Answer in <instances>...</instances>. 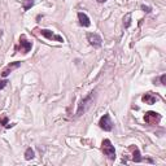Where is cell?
I'll return each instance as SVG.
<instances>
[{"label":"cell","instance_id":"obj_1","mask_svg":"<svg viewBox=\"0 0 166 166\" xmlns=\"http://www.w3.org/2000/svg\"><path fill=\"white\" fill-rule=\"evenodd\" d=\"M94 97H95V92H90L88 96H86L80 101V104L78 105V109H77V116H82L84 114L88 109L92 107L94 104Z\"/></svg>","mask_w":166,"mask_h":166},{"label":"cell","instance_id":"obj_2","mask_svg":"<svg viewBox=\"0 0 166 166\" xmlns=\"http://www.w3.org/2000/svg\"><path fill=\"white\" fill-rule=\"evenodd\" d=\"M101 151H103V153L109 158V160H112V161L116 160V149H114V146H113L112 142L109 139H104L103 140V143H101Z\"/></svg>","mask_w":166,"mask_h":166},{"label":"cell","instance_id":"obj_3","mask_svg":"<svg viewBox=\"0 0 166 166\" xmlns=\"http://www.w3.org/2000/svg\"><path fill=\"white\" fill-rule=\"evenodd\" d=\"M144 121L146 123L151 126H154V125H158L161 122V114H158L157 112H147L146 116H144Z\"/></svg>","mask_w":166,"mask_h":166},{"label":"cell","instance_id":"obj_4","mask_svg":"<svg viewBox=\"0 0 166 166\" xmlns=\"http://www.w3.org/2000/svg\"><path fill=\"white\" fill-rule=\"evenodd\" d=\"M31 48H33V43L27 40L25 35H21L20 37V45L16 49L20 51V52H22V53H27V52L31 51Z\"/></svg>","mask_w":166,"mask_h":166},{"label":"cell","instance_id":"obj_5","mask_svg":"<svg viewBox=\"0 0 166 166\" xmlns=\"http://www.w3.org/2000/svg\"><path fill=\"white\" fill-rule=\"evenodd\" d=\"M99 126H100V129L104 130V131H112L113 130V122H112L110 116L104 114L103 117L100 118V121H99Z\"/></svg>","mask_w":166,"mask_h":166},{"label":"cell","instance_id":"obj_6","mask_svg":"<svg viewBox=\"0 0 166 166\" xmlns=\"http://www.w3.org/2000/svg\"><path fill=\"white\" fill-rule=\"evenodd\" d=\"M39 34L42 35V37L47 38L48 40L64 42V38H62V37H60V35H57V34H55L53 31H51V30H47V29H42V30H39Z\"/></svg>","mask_w":166,"mask_h":166},{"label":"cell","instance_id":"obj_7","mask_svg":"<svg viewBox=\"0 0 166 166\" xmlns=\"http://www.w3.org/2000/svg\"><path fill=\"white\" fill-rule=\"evenodd\" d=\"M21 66V61H16V62H10L9 65H7L4 69H3V72H1V77H4V78H7V77L9 75L10 73L13 72V70H16V69H18Z\"/></svg>","mask_w":166,"mask_h":166},{"label":"cell","instance_id":"obj_8","mask_svg":"<svg viewBox=\"0 0 166 166\" xmlns=\"http://www.w3.org/2000/svg\"><path fill=\"white\" fill-rule=\"evenodd\" d=\"M87 40L90 42L91 45H94V47H101V38L99 34H95V33H88L87 34Z\"/></svg>","mask_w":166,"mask_h":166},{"label":"cell","instance_id":"obj_9","mask_svg":"<svg viewBox=\"0 0 166 166\" xmlns=\"http://www.w3.org/2000/svg\"><path fill=\"white\" fill-rule=\"evenodd\" d=\"M129 151L132 153V161L134 162H142L143 161V158L140 157V151H139V148H137L136 146H130Z\"/></svg>","mask_w":166,"mask_h":166},{"label":"cell","instance_id":"obj_10","mask_svg":"<svg viewBox=\"0 0 166 166\" xmlns=\"http://www.w3.org/2000/svg\"><path fill=\"white\" fill-rule=\"evenodd\" d=\"M78 21H79V25L83 26V27H88L91 25V21H90V18H88V16L83 12L78 13Z\"/></svg>","mask_w":166,"mask_h":166},{"label":"cell","instance_id":"obj_11","mask_svg":"<svg viewBox=\"0 0 166 166\" xmlns=\"http://www.w3.org/2000/svg\"><path fill=\"white\" fill-rule=\"evenodd\" d=\"M142 100H143V103H146V104H149V105H152V104H154L156 101L158 100V96H154L153 94H144L143 96H142Z\"/></svg>","mask_w":166,"mask_h":166},{"label":"cell","instance_id":"obj_12","mask_svg":"<svg viewBox=\"0 0 166 166\" xmlns=\"http://www.w3.org/2000/svg\"><path fill=\"white\" fill-rule=\"evenodd\" d=\"M35 0H22V5H23V10H29L31 7L34 5Z\"/></svg>","mask_w":166,"mask_h":166},{"label":"cell","instance_id":"obj_13","mask_svg":"<svg viewBox=\"0 0 166 166\" xmlns=\"http://www.w3.org/2000/svg\"><path fill=\"white\" fill-rule=\"evenodd\" d=\"M25 158H26L27 161L31 160V158H34V151L31 149V148H27L26 152H25Z\"/></svg>","mask_w":166,"mask_h":166},{"label":"cell","instance_id":"obj_14","mask_svg":"<svg viewBox=\"0 0 166 166\" xmlns=\"http://www.w3.org/2000/svg\"><path fill=\"white\" fill-rule=\"evenodd\" d=\"M130 20H131V15H130V13H127L126 17L123 18V25H125V27L130 26Z\"/></svg>","mask_w":166,"mask_h":166},{"label":"cell","instance_id":"obj_15","mask_svg":"<svg viewBox=\"0 0 166 166\" xmlns=\"http://www.w3.org/2000/svg\"><path fill=\"white\" fill-rule=\"evenodd\" d=\"M8 117H7V116H3L1 118H0V126H7L8 125Z\"/></svg>","mask_w":166,"mask_h":166},{"label":"cell","instance_id":"obj_16","mask_svg":"<svg viewBox=\"0 0 166 166\" xmlns=\"http://www.w3.org/2000/svg\"><path fill=\"white\" fill-rule=\"evenodd\" d=\"M7 84H8V80H7V79H1V80H0V90H3Z\"/></svg>","mask_w":166,"mask_h":166},{"label":"cell","instance_id":"obj_17","mask_svg":"<svg viewBox=\"0 0 166 166\" xmlns=\"http://www.w3.org/2000/svg\"><path fill=\"white\" fill-rule=\"evenodd\" d=\"M160 79H161V84H162V86H166V74H162Z\"/></svg>","mask_w":166,"mask_h":166},{"label":"cell","instance_id":"obj_18","mask_svg":"<svg viewBox=\"0 0 166 166\" xmlns=\"http://www.w3.org/2000/svg\"><path fill=\"white\" fill-rule=\"evenodd\" d=\"M142 9L144 10V12H147V13H151V8H149V7H146V5H142Z\"/></svg>","mask_w":166,"mask_h":166},{"label":"cell","instance_id":"obj_19","mask_svg":"<svg viewBox=\"0 0 166 166\" xmlns=\"http://www.w3.org/2000/svg\"><path fill=\"white\" fill-rule=\"evenodd\" d=\"M107 0H97V3H100V4H103V3H105Z\"/></svg>","mask_w":166,"mask_h":166}]
</instances>
